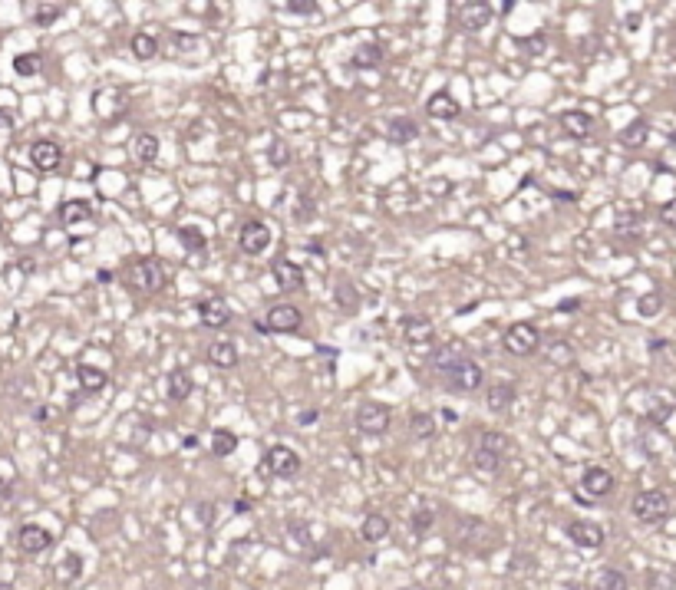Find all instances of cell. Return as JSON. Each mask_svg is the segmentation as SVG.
<instances>
[{"instance_id":"1","label":"cell","mask_w":676,"mask_h":590,"mask_svg":"<svg viewBox=\"0 0 676 590\" xmlns=\"http://www.w3.org/2000/svg\"><path fill=\"white\" fill-rule=\"evenodd\" d=\"M436 369H439L442 386L449 393H459V396H472L485 383V369L472 356H439Z\"/></svg>"},{"instance_id":"2","label":"cell","mask_w":676,"mask_h":590,"mask_svg":"<svg viewBox=\"0 0 676 590\" xmlns=\"http://www.w3.org/2000/svg\"><path fill=\"white\" fill-rule=\"evenodd\" d=\"M630 515L640 525H663L670 518V498H666V491H657V488L637 491L630 501Z\"/></svg>"},{"instance_id":"3","label":"cell","mask_w":676,"mask_h":590,"mask_svg":"<svg viewBox=\"0 0 676 590\" xmlns=\"http://www.w3.org/2000/svg\"><path fill=\"white\" fill-rule=\"evenodd\" d=\"M508 452V436L505 432H481V439L475 442V449H472V465L479 471H498L501 465V458Z\"/></svg>"},{"instance_id":"4","label":"cell","mask_w":676,"mask_h":590,"mask_svg":"<svg viewBox=\"0 0 676 590\" xmlns=\"http://www.w3.org/2000/svg\"><path fill=\"white\" fill-rule=\"evenodd\" d=\"M501 347L508 349L511 356H531V353H538V347H541L538 327H535V323H528V320L511 323L508 330L501 333Z\"/></svg>"},{"instance_id":"5","label":"cell","mask_w":676,"mask_h":590,"mask_svg":"<svg viewBox=\"0 0 676 590\" xmlns=\"http://www.w3.org/2000/svg\"><path fill=\"white\" fill-rule=\"evenodd\" d=\"M353 423H357V429L363 436H386L392 423V412L383 403H363L357 409V416H353Z\"/></svg>"},{"instance_id":"6","label":"cell","mask_w":676,"mask_h":590,"mask_svg":"<svg viewBox=\"0 0 676 590\" xmlns=\"http://www.w3.org/2000/svg\"><path fill=\"white\" fill-rule=\"evenodd\" d=\"M132 277H135V284H139L142 290L159 294V290L166 287L168 271H166V264H162L159 258H139L132 264Z\"/></svg>"},{"instance_id":"7","label":"cell","mask_w":676,"mask_h":590,"mask_svg":"<svg viewBox=\"0 0 676 590\" xmlns=\"http://www.w3.org/2000/svg\"><path fill=\"white\" fill-rule=\"evenodd\" d=\"M564 534H568V541L577 547H584V551H597V547H604V541H607V534H604V528L597 525V521H568L564 525Z\"/></svg>"},{"instance_id":"8","label":"cell","mask_w":676,"mask_h":590,"mask_svg":"<svg viewBox=\"0 0 676 590\" xmlns=\"http://www.w3.org/2000/svg\"><path fill=\"white\" fill-rule=\"evenodd\" d=\"M614 488H617V478L607 469H601V465H590L581 475V491L587 495V501L607 498V495H614Z\"/></svg>"},{"instance_id":"9","label":"cell","mask_w":676,"mask_h":590,"mask_svg":"<svg viewBox=\"0 0 676 590\" xmlns=\"http://www.w3.org/2000/svg\"><path fill=\"white\" fill-rule=\"evenodd\" d=\"M238 247L244 254H264L270 247V227L264 221H244L238 231Z\"/></svg>"},{"instance_id":"10","label":"cell","mask_w":676,"mask_h":590,"mask_svg":"<svg viewBox=\"0 0 676 590\" xmlns=\"http://www.w3.org/2000/svg\"><path fill=\"white\" fill-rule=\"evenodd\" d=\"M264 323H268V333H297L304 327V314L290 303H274Z\"/></svg>"},{"instance_id":"11","label":"cell","mask_w":676,"mask_h":590,"mask_svg":"<svg viewBox=\"0 0 676 590\" xmlns=\"http://www.w3.org/2000/svg\"><path fill=\"white\" fill-rule=\"evenodd\" d=\"M264 465H268V471L274 478H294L301 471V455L294 449H287V445H274V449H268Z\"/></svg>"},{"instance_id":"12","label":"cell","mask_w":676,"mask_h":590,"mask_svg":"<svg viewBox=\"0 0 676 590\" xmlns=\"http://www.w3.org/2000/svg\"><path fill=\"white\" fill-rule=\"evenodd\" d=\"M17 547H20L23 554L37 558V554H43V551L53 547V534H50L43 525H23V528L17 531Z\"/></svg>"},{"instance_id":"13","label":"cell","mask_w":676,"mask_h":590,"mask_svg":"<svg viewBox=\"0 0 676 590\" xmlns=\"http://www.w3.org/2000/svg\"><path fill=\"white\" fill-rule=\"evenodd\" d=\"M198 320L208 327V330H221L231 323V307H228L221 297H205V301H198Z\"/></svg>"},{"instance_id":"14","label":"cell","mask_w":676,"mask_h":590,"mask_svg":"<svg viewBox=\"0 0 676 590\" xmlns=\"http://www.w3.org/2000/svg\"><path fill=\"white\" fill-rule=\"evenodd\" d=\"M270 274H274L277 287L284 290V294H294V290L304 287V271L297 267V264H294V261L274 258V261H270Z\"/></svg>"},{"instance_id":"15","label":"cell","mask_w":676,"mask_h":590,"mask_svg":"<svg viewBox=\"0 0 676 590\" xmlns=\"http://www.w3.org/2000/svg\"><path fill=\"white\" fill-rule=\"evenodd\" d=\"M30 162L37 165V172H57L63 162V149L50 139H40L30 145Z\"/></svg>"},{"instance_id":"16","label":"cell","mask_w":676,"mask_h":590,"mask_svg":"<svg viewBox=\"0 0 676 590\" xmlns=\"http://www.w3.org/2000/svg\"><path fill=\"white\" fill-rule=\"evenodd\" d=\"M492 17H495V7L485 3V0H475V3H466V7H462V27L472 30V33H479L492 23Z\"/></svg>"},{"instance_id":"17","label":"cell","mask_w":676,"mask_h":590,"mask_svg":"<svg viewBox=\"0 0 676 590\" xmlns=\"http://www.w3.org/2000/svg\"><path fill=\"white\" fill-rule=\"evenodd\" d=\"M426 112H429L433 119H459L462 106H459V99H455V96H449L446 90H439V92H433V96L426 99Z\"/></svg>"},{"instance_id":"18","label":"cell","mask_w":676,"mask_h":590,"mask_svg":"<svg viewBox=\"0 0 676 590\" xmlns=\"http://www.w3.org/2000/svg\"><path fill=\"white\" fill-rule=\"evenodd\" d=\"M208 363L218 366V369H235L238 366V347H235V340H211Z\"/></svg>"},{"instance_id":"19","label":"cell","mask_w":676,"mask_h":590,"mask_svg":"<svg viewBox=\"0 0 676 590\" xmlns=\"http://www.w3.org/2000/svg\"><path fill=\"white\" fill-rule=\"evenodd\" d=\"M390 534V518L383 515V511H370V515L360 521V538L366 545H376V541H383Z\"/></svg>"},{"instance_id":"20","label":"cell","mask_w":676,"mask_h":590,"mask_svg":"<svg viewBox=\"0 0 676 590\" xmlns=\"http://www.w3.org/2000/svg\"><path fill=\"white\" fill-rule=\"evenodd\" d=\"M561 132L564 136H571V139H584L590 136V116L587 112H581V109H568V112H561Z\"/></svg>"},{"instance_id":"21","label":"cell","mask_w":676,"mask_h":590,"mask_svg":"<svg viewBox=\"0 0 676 590\" xmlns=\"http://www.w3.org/2000/svg\"><path fill=\"white\" fill-rule=\"evenodd\" d=\"M511 403H515V386L511 383H495V386H488V393H485V406L488 412H508Z\"/></svg>"},{"instance_id":"22","label":"cell","mask_w":676,"mask_h":590,"mask_svg":"<svg viewBox=\"0 0 676 590\" xmlns=\"http://www.w3.org/2000/svg\"><path fill=\"white\" fill-rule=\"evenodd\" d=\"M76 376H79L83 393H103L106 386H109V373H106V369H96V366H90V363L76 366Z\"/></svg>"},{"instance_id":"23","label":"cell","mask_w":676,"mask_h":590,"mask_svg":"<svg viewBox=\"0 0 676 590\" xmlns=\"http://www.w3.org/2000/svg\"><path fill=\"white\" fill-rule=\"evenodd\" d=\"M383 43H360L357 50H353V57H350V66L353 70H373V66H379L383 63Z\"/></svg>"},{"instance_id":"24","label":"cell","mask_w":676,"mask_h":590,"mask_svg":"<svg viewBox=\"0 0 676 590\" xmlns=\"http://www.w3.org/2000/svg\"><path fill=\"white\" fill-rule=\"evenodd\" d=\"M386 136H390L396 145H406V142L419 139V122L409 119V116H396V119H390V125H386Z\"/></svg>"},{"instance_id":"25","label":"cell","mask_w":676,"mask_h":590,"mask_svg":"<svg viewBox=\"0 0 676 590\" xmlns=\"http://www.w3.org/2000/svg\"><path fill=\"white\" fill-rule=\"evenodd\" d=\"M90 218H92V208H90V201H83V198H73V201H63L60 205V221L66 227L83 225Z\"/></svg>"},{"instance_id":"26","label":"cell","mask_w":676,"mask_h":590,"mask_svg":"<svg viewBox=\"0 0 676 590\" xmlns=\"http://www.w3.org/2000/svg\"><path fill=\"white\" fill-rule=\"evenodd\" d=\"M166 393H168L172 403H185L188 396L195 393V379L188 376V373H181V369H172V373H168V389H166Z\"/></svg>"},{"instance_id":"27","label":"cell","mask_w":676,"mask_h":590,"mask_svg":"<svg viewBox=\"0 0 676 590\" xmlns=\"http://www.w3.org/2000/svg\"><path fill=\"white\" fill-rule=\"evenodd\" d=\"M594 590H630V580L617 567H601L594 577Z\"/></svg>"},{"instance_id":"28","label":"cell","mask_w":676,"mask_h":590,"mask_svg":"<svg viewBox=\"0 0 676 590\" xmlns=\"http://www.w3.org/2000/svg\"><path fill=\"white\" fill-rule=\"evenodd\" d=\"M135 159L142 162V165H155V159H159V152H162V145H159V139L152 136V132H142V136H135Z\"/></svg>"},{"instance_id":"29","label":"cell","mask_w":676,"mask_h":590,"mask_svg":"<svg viewBox=\"0 0 676 590\" xmlns=\"http://www.w3.org/2000/svg\"><path fill=\"white\" fill-rule=\"evenodd\" d=\"M403 330H406V340H409V343H426V340H433V320L429 317H406Z\"/></svg>"},{"instance_id":"30","label":"cell","mask_w":676,"mask_h":590,"mask_svg":"<svg viewBox=\"0 0 676 590\" xmlns=\"http://www.w3.org/2000/svg\"><path fill=\"white\" fill-rule=\"evenodd\" d=\"M79 577H83V558H79L76 551H70V554L57 564V580H60V584H76Z\"/></svg>"},{"instance_id":"31","label":"cell","mask_w":676,"mask_h":590,"mask_svg":"<svg viewBox=\"0 0 676 590\" xmlns=\"http://www.w3.org/2000/svg\"><path fill=\"white\" fill-rule=\"evenodd\" d=\"M179 241H181L185 251L198 254V251H205V247H208V234H205L198 225H181L179 227Z\"/></svg>"},{"instance_id":"32","label":"cell","mask_w":676,"mask_h":590,"mask_svg":"<svg viewBox=\"0 0 676 590\" xmlns=\"http://www.w3.org/2000/svg\"><path fill=\"white\" fill-rule=\"evenodd\" d=\"M235 449H238V436H235L231 429H225V425H218V429L211 432V452L218 455V458H228Z\"/></svg>"},{"instance_id":"33","label":"cell","mask_w":676,"mask_h":590,"mask_svg":"<svg viewBox=\"0 0 676 590\" xmlns=\"http://www.w3.org/2000/svg\"><path fill=\"white\" fill-rule=\"evenodd\" d=\"M129 50H132V57L135 60H152L155 53H159V40L152 37V33H146V30H139L129 40Z\"/></svg>"},{"instance_id":"34","label":"cell","mask_w":676,"mask_h":590,"mask_svg":"<svg viewBox=\"0 0 676 590\" xmlns=\"http://www.w3.org/2000/svg\"><path fill=\"white\" fill-rule=\"evenodd\" d=\"M409 436L412 439H433L436 436V419L429 412H412L409 416Z\"/></svg>"},{"instance_id":"35","label":"cell","mask_w":676,"mask_h":590,"mask_svg":"<svg viewBox=\"0 0 676 590\" xmlns=\"http://www.w3.org/2000/svg\"><path fill=\"white\" fill-rule=\"evenodd\" d=\"M646 136H650V125H646L644 119H637V122H630L627 129H620V136H617V139H620L627 149H640V145L646 142Z\"/></svg>"},{"instance_id":"36","label":"cell","mask_w":676,"mask_h":590,"mask_svg":"<svg viewBox=\"0 0 676 590\" xmlns=\"http://www.w3.org/2000/svg\"><path fill=\"white\" fill-rule=\"evenodd\" d=\"M433 525H436V508H433V505H422V508H416V511H412V518H409V528L416 531V534H429V531H433Z\"/></svg>"},{"instance_id":"37","label":"cell","mask_w":676,"mask_h":590,"mask_svg":"<svg viewBox=\"0 0 676 590\" xmlns=\"http://www.w3.org/2000/svg\"><path fill=\"white\" fill-rule=\"evenodd\" d=\"M63 17V3H37L33 7V23L37 27H53Z\"/></svg>"},{"instance_id":"38","label":"cell","mask_w":676,"mask_h":590,"mask_svg":"<svg viewBox=\"0 0 676 590\" xmlns=\"http://www.w3.org/2000/svg\"><path fill=\"white\" fill-rule=\"evenodd\" d=\"M40 66H43L40 53H20V57H14V73L23 76V79L37 76V73H40Z\"/></svg>"},{"instance_id":"39","label":"cell","mask_w":676,"mask_h":590,"mask_svg":"<svg viewBox=\"0 0 676 590\" xmlns=\"http://www.w3.org/2000/svg\"><path fill=\"white\" fill-rule=\"evenodd\" d=\"M660 310H663V297H660V294H644V297L637 301V314H640L644 320H653Z\"/></svg>"},{"instance_id":"40","label":"cell","mask_w":676,"mask_h":590,"mask_svg":"<svg viewBox=\"0 0 676 590\" xmlns=\"http://www.w3.org/2000/svg\"><path fill=\"white\" fill-rule=\"evenodd\" d=\"M284 10L294 17H317L320 14V3H314V0H287Z\"/></svg>"},{"instance_id":"41","label":"cell","mask_w":676,"mask_h":590,"mask_svg":"<svg viewBox=\"0 0 676 590\" xmlns=\"http://www.w3.org/2000/svg\"><path fill=\"white\" fill-rule=\"evenodd\" d=\"M14 495V469L10 462H0V498H10Z\"/></svg>"},{"instance_id":"42","label":"cell","mask_w":676,"mask_h":590,"mask_svg":"<svg viewBox=\"0 0 676 590\" xmlns=\"http://www.w3.org/2000/svg\"><path fill=\"white\" fill-rule=\"evenodd\" d=\"M268 159H270V165H274V168H284L287 162H290V149H287L284 142H274L270 152H268Z\"/></svg>"},{"instance_id":"43","label":"cell","mask_w":676,"mask_h":590,"mask_svg":"<svg viewBox=\"0 0 676 590\" xmlns=\"http://www.w3.org/2000/svg\"><path fill=\"white\" fill-rule=\"evenodd\" d=\"M660 221L676 231V198H670V201H663L660 205Z\"/></svg>"},{"instance_id":"44","label":"cell","mask_w":676,"mask_h":590,"mask_svg":"<svg viewBox=\"0 0 676 590\" xmlns=\"http://www.w3.org/2000/svg\"><path fill=\"white\" fill-rule=\"evenodd\" d=\"M340 301L346 303V310H357V294H353L350 284H340V287H337V303Z\"/></svg>"},{"instance_id":"45","label":"cell","mask_w":676,"mask_h":590,"mask_svg":"<svg viewBox=\"0 0 676 590\" xmlns=\"http://www.w3.org/2000/svg\"><path fill=\"white\" fill-rule=\"evenodd\" d=\"M317 423H320V409H304L301 416H297V425H304V429H307V425H317Z\"/></svg>"},{"instance_id":"46","label":"cell","mask_w":676,"mask_h":590,"mask_svg":"<svg viewBox=\"0 0 676 590\" xmlns=\"http://www.w3.org/2000/svg\"><path fill=\"white\" fill-rule=\"evenodd\" d=\"M198 521H201V525H211V521H215V505H211V501L208 505H205V501L198 505Z\"/></svg>"},{"instance_id":"47","label":"cell","mask_w":676,"mask_h":590,"mask_svg":"<svg viewBox=\"0 0 676 590\" xmlns=\"http://www.w3.org/2000/svg\"><path fill=\"white\" fill-rule=\"evenodd\" d=\"M557 310H561V314H574V310H581V301H574V297H568V301H561V303H557Z\"/></svg>"},{"instance_id":"48","label":"cell","mask_w":676,"mask_h":590,"mask_svg":"<svg viewBox=\"0 0 676 590\" xmlns=\"http://www.w3.org/2000/svg\"><path fill=\"white\" fill-rule=\"evenodd\" d=\"M640 23H644V14H630V17H627V20H624V27H627V30H630V33H637V30H640Z\"/></svg>"},{"instance_id":"49","label":"cell","mask_w":676,"mask_h":590,"mask_svg":"<svg viewBox=\"0 0 676 590\" xmlns=\"http://www.w3.org/2000/svg\"><path fill=\"white\" fill-rule=\"evenodd\" d=\"M442 419H446L449 425H455V423H459V412H455V409H442Z\"/></svg>"},{"instance_id":"50","label":"cell","mask_w":676,"mask_h":590,"mask_svg":"<svg viewBox=\"0 0 676 590\" xmlns=\"http://www.w3.org/2000/svg\"><path fill=\"white\" fill-rule=\"evenodd\" d=\"M46 412H50V409H37V412H33V419H37V423H46Z\"/></svg>"},{"instance_id":"51","label":"cell","mask_w":676,"mask_h":590,"mask_svg":"<svg viewBox=\"0 0 676 590\" xmlns=\"http://www.w3.org/2000/svg\"><path fill=\"white\" fill-rule=\"evenodd\" d=\"M0 590H14V587H10V584H0Z\"/></svg>"}]
</instances>
